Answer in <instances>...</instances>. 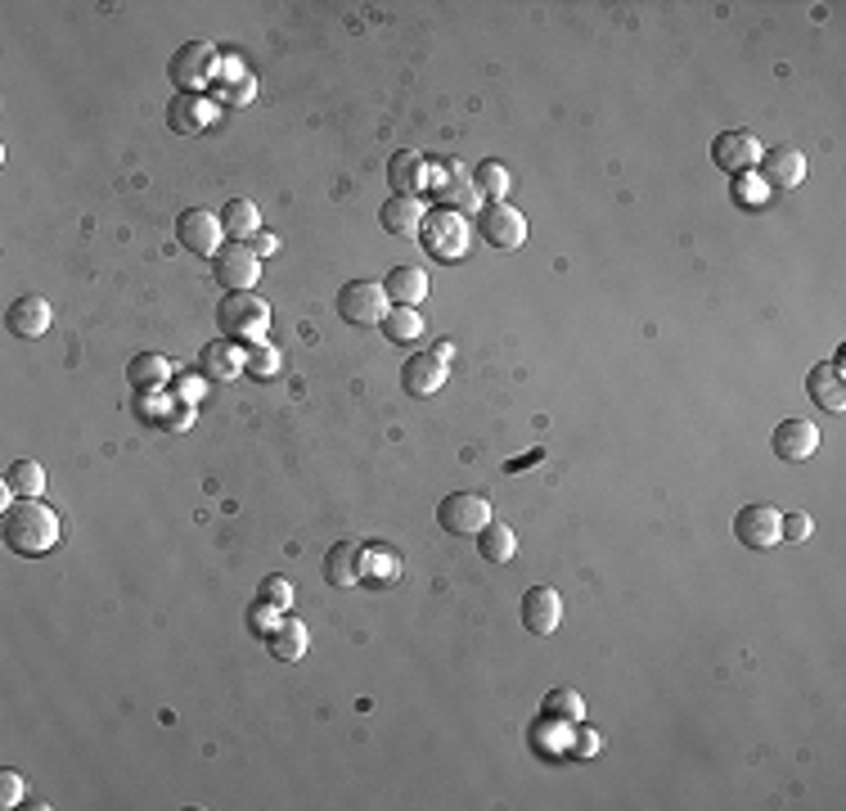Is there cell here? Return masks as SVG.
Segmentation results:
<instances>
[{
	"label": "cell",
	"mask_w": 846,
	"mask_h": 811,
	"mask_svg": "<svg viewBox=\"0 0 846 811\" xmlns=\"http://www.w3.org/2000/svg\"><path fill=\"white\" fill-rule=\"evenodd\" d=\"M266 641H270V654H275L280 663H297V658L307 654V645H311V631H307V622H297V618H280Z\"/></svg>",
	"instance_id": "obj_20"
},
{
	"label": "cell",
	"mask_w": 846,
	"mask_h": 811,
	"mask_svg": "<svg viewBox=\"0 0 846 811\" xmlns=\"http://www.w3.org/2000/svg\"><path fill=\"white\" fill-rule=\"evenodd\" d=\"M581 717H586V708L572 689H554V695L546 699V721H581Z\"/></svg>",
	"instance_id": "obj_31"
},
{
	"label": "cell",
	"mask_w": 846,
	"mask_h": 811,
	"mask_svg": "<svg viewBox=\"0 0 846 811\" xmlns=\"http://www.w3.org/2000/svg\"><path fill=\"white\" fill-rule=\"evenodd\" d=\"M167 123H171V131H180V136H198V131L211 123V104H207L203 96H176L171 109H167Z\"/></svg>",
	"instance_id": "obj_21"
},
{
	"label": "cell",
	"mask_w": 846,
	"mask_h": 811,
	"mask_svg": "<svg viewBox=\"0 0 846 811\" xmlns=\"http://www.w3.org/2000/svg\"><path fill=\"white\" fill-rule=\"evenodd\" d=\"M820 429L810 424V419H783V424L774 429V438H770V446H774V456L779 460H789V465H802V460H810L815 451H820Z\"/></svg>",
	"instance_id": "obj_12"
},
{
	"label": "cell",
	"mask_w": 846,
	"mask_h": 811,
	"mask_svg": "<svg viewBox=\"0 0 846 811\" xmlns=\"http://www.w3.org/2000/svg\"><path fill=\"white\" fill-rule=\"evenodd\" d=\"M221 226H226V235H234V239H253V235L261 230L257 203H253V199H230V203L221 207Z\"/></svg>",
	"instance_id": "obj_27"
},
{
	"label": "cell",
	"mask_w": 846,
	"mask_h": 811,
	"mask_svg": "<svg viewBox=\"0 0 846 811\" xmlns=\"http://www.w3.org/2000/svg\"><path fill=\"white\" fill-rule=\"evenodd\" d=\"M806 393L820 402L824 410H846V393H842V370L833 366H815L806 379Z\"/></svg>",
	"instance_id": "obj_25"
},
{
	"label": "cell",
	"mask_w": 846,
	"mask_h": 811,
	"mask_svg": "<svg viewBox=\"0 0 846 811\" xmlns=\"http://www.w3.org/2000/svg\"><path fill=\"white\" fill-rule=\"evenodd\" d=\"M441 383H446V360H441V356L423 352V356H410V360H406V370H401V388H406V393H410L414 402L433 397Z\"/></svg>",
	"instance_id": "obj_16"
},
{
	"label": "cell",
	"mask_w": 846,
	"mask_h": 811,
	"mask_svg": "<svg viewBox=\"0 0 846 811\" xmlns=\"http://www.w3.org/2000/svg\"><path fill=\"white\" fill-rule=\"evenodd\" d=\"M284 366V356L275 347H266V343H253V356H248V375L253 379H275Z\"/></svg>",
	"instance_id": "obj_32"
},
{
	"label": "cell",
	"mask_w": 846,
	"mask_h": 811,
	"mask_svg": "<svg viewBox=\"0 0 846 811\" xmlns=\"http://www.w3.org/2000/svg\"><path fill=\"white\" fill-rule=\"evenodd\" d=\"M423 249H428L437 262H460L469 249V226L460 213H433L423 217Z\"/></svg>",
	"instance_id": "obj_9"
},
{
	"label": "cell",
	"mask_w": 846,
	"mask_h": 811,
	"mask_svg": "<svg viewBox=\"0 0 846 811\" xmlns=\"http://www.w3.org/2000/svg\"><path fill=\"white\" fill-rule=\"evenodd\" d=\"M761 172H766V186L770 190H797L806 180V154L793 144H779V149H766L761 154Z\"/></svg>",
	"instance_id": "obj_14"
},
{
	"label": "cell",
	"mask_w": 846,
	"mask_h": 811,
	"mask_svg": "<svg viewBox=\"0 0 846 811\" xmlns=\"http://www.w3.org/2000/svg\"><path fill=\"white\" fill-rule=\"evenodd\" d=\"M360 578H366V546H356V541H338V546L324 555V582L347 591Z\"/></svg>",
	"instance_id": "obj_17"
},
{
	"label": "cell",
	"mask_w": 846,
	"mask_h": 811,
	"mask_svg": "<svg viewBox=\"0 0 846 811\" xmlns=\"http://www.w3.org/2000/svg\"><path fill=\"white\" fill-rule=\"evenodd\" d=\"M5 325H10L14 339H41L50 329V303L41 293H23V297H14V303H10Z\"/></svg>",
	"instance_id": "obj_15"
},
{
	"label": "cell",
	"mask_w": 846,
	"mask_h": 811,
	"mask_svg": "<svg viewBox=\"0 0 846 811\" xmlns=\"http://www.w3.org/2000/svg\"><path fill=\"white\" fill-rule=\"evenodd\" d=\"M59 536H64V523H59V515L50 505H41L37 496H23L18 505L5 509V546L14 555H27V559L50 555L59 546Z\"/></svg>",
	"instance_id": "obj_1"
},
{
	"label": "cell",
	"mask_w": 846,
	"mask_h": 811,
	"mask_svg": "<svg viewBox=\"0 0 846 811\" xmlns=\"http://www.w3.org/2000/svg\"><path fill=\"white\" fill-rule=\"evenodd\" d=\"M289 595H293V591H289L284 578H270V582H266V599H270V605H289Z\"/></svg>",
	"instance_id": "obj_35"
},
{
	"label": "cell",
	"mask_w": 846,
	"mask_h": 811,
	"mask_svg": "<svg viewBox=\"0 0 846 811\" xmlns=\"http://www.w3.org/2000/svg\"><path fill=\"white\" fill-rule=\"evenodd\" d=\"M167 77L185 90V96H203V90L217 81V50H211L207 41H185L171 54Z\"/></svg>",
	"instance_id": "obj_3"
},
{
	"label": "cell",
	"mask_w": 846,
	"mask_h": 811,
	"mask_svg": "<svg viewBox=\"0 0 846 811\" xmlns=\"http://www.w3.org/2000/svg\"><path fill=\"white\" fill-rule=\"evenodd\" d=\"M387 186L397 190L401 199H414L423 186H428V163H423V154H414V149L392 154L387 159Z\"/></svg>",
	"instance_id": "obj_18"
},
{
	"label": "cell",
	"mask_w": 846,
	"mask_h": 811,
	"mask_svg": "<svg viewBox=\"0 0 846 811\" xmlns=\"http://www.w3.org/2000/svg\"><path fill=\"white\" fill-rule=\"evenodd\" d=\"M761 154H766V149L757 144V136H752V131H720L712 140V163L720 172H734V176H747L752 167L761 163Z\"/></svg>",
	"instance_id": "obj_10"
},
{
	"label": "cell",
	"mask_w": 846,
	"mask_h": 811,
	"mask_svg": "<svg viewBox=\"0 0 846 811\" xmlns=\"http://www.w3.org/2000/svg\"><path fill=\"white\" fill-rule=\"evenodd\" d=\"M477 550H482V559H487V563H509V559H513V550H518V536H513V528H509V523L491 519L487 528L477 532Z\"/></svg>",
	"instance_id": "obj_24"
},
{
	"label": "cell",
	"mask_w": 846,
	"mask_h": 811,
	"mask_svg": "<svg viewBox=\"0 0 846 811\" xmlns=\"http://www.w3.org/2000/svg\"><path fill=\"white\" fill-rule=\"evenodd\" d=\"M338 316L356 329H374L387 320V289L379 280H351L338 293Z\"/></svg>",
	"instance_id": "obj_4"
},
{
	"label": "cell",
	"mask_w": 846,
	"mask_h": 811,
	"mask_svg": "<svg viewBox=\"0 0 846 811\" xmlns=\"http://www.w3.org/2000/svg\"><path fill=\"white\" fill-rule=\"evenodd\" d=\"M734 536L747 550H774L783 541V509L774 505H743L734 515Z\"/></svg>",
	"instance_id": "obj_8"
},
{
	"label": "cell",
	"mask_w": 846,
	"mask_h": 811,
	"mask_svg": "<svg viewBox=\"0 0 846 811\" xmlns=\"http://www.w3.org/2000/svg\"><path fill=\"white\" fill-rule=\"evenodd\" d=\"M266 325H270V307L261 303L257 293H230V297H221L217 329H221L230 343H261Z\"/></svg>",
	"instance_id": "obj_2"
},
{
	"label": "cell",
	"mask_w": 846,
	"mask_h": 811,
	"mask_svg": "<svg viewBox=\"0 0 846 811\" xmlns=\"http://www.w3.org/2000/svg\"><path fill=\"white\" fill-rule=\"evenodd\" d=\"M221 217L217 213H207V207H185V213L176 217V239H180V249H190L194 257H217L221 253Z\"/></svg>",
	"instance_id": "obj_7"
},
{
	"label": "cell",
	"mask_w": 846,
	"mask_h": 811,
	"mask_svg": "<svg viewBox=\"0 0 846 811\" xmlns=\"http://www.w3.org/2000/svg\"><path fill=\"white\" fill-rule=\"evenodd\" d=\"M211 276H217V284L230 289V293H253V284L261 276V257L244 244V239H230V244H221V253L211 257Z\"/></svg>",
	"instance_id": "obj_5"
},
{
	"label": "cell",
	"mask_w": 846,
	"mask_h": 811,
	"mask_svg": "<svg viewBox=\"0 0 846 811\" xmlns=\"http://www.w3.org/2000/svg\"><path fill=\"white\" fill-rule=\"evenodd\" d=\"M379 221H383V230H392V235H401V239H414L419 235V226H423V203L419 199H387L383 203V213H379Z\"/></svg>",
	"instance_id": "obj_23"
},
{
	"label": "cell",
	"mask_w": 846,
	"mask_h": 811,
	"mask_svg": "<svg viewBox=\"0 0 846 811\" xmlns=\"http://www.w3.org/2000/svg\"><path fill=\"white\" fill-rule=\"evenodd\" d=\"M482 235H487V244L491 249H523L527 244V217L518 213V207H509V203H491L487 213H482Z\"/></svg>",
	"instance_id": "obj_11"
},
{
	"label": "cell",
	"mask_w": 846,
	"mask_h": 811,
	"mask_svg": "<svg viewBox=\"0 0 846 811\" xmlns=\"http://www.w3.org/2000/svg\"><path fill=\"white\" fill-rule=\"evenodd\" d=\"M248 370V360H244V347L230 343V339H217V343H207L203 347V375L207 379H234V375H244Z\"/></svg>",
	"instance_id": "obj_19"
},
{
	"label": "cell",
	"mask_w": 846,
	"mask_h": 811,
	"mask_svg": "<svg viewBox=\"0 0 846 811\" xmlns=\"http://www.w3.org/2000/svg\"><path fill=\"white\" fill-rule=\"evenodd\" d=\"M171 360L167 356H154V352H144V356H136L131 366H127V375H131V383L140 388V393H154V388H163L167 379H171Z\"/></svg>",
	"instance_id": "obj_26"
},
{
	"label": "cell",
	"mask_w": 846,
	"mask_h": 811,
	"mask_svg": "<svg viewBox=\"0 0 846 811\" xmlns=\"http://www.w3.org/2000/svg\"><path fill=\"white\" fill-rule=\"evenodd\" d=\"M473 180H477V194H487L491 203H504V194H509V172L500 163H477Z\"/></svg>",
	"instance_id": "obj_30"
},
{
	"label": "cell",
	"mask_w": 846,
	"mask_h": 811,
	"mask_svg": "<svg viewBox=\"0 0 846 811\" xmlns=\"http://www.w3.org/2000/svg\"><path fill=\"white\" fill-rule=\"evenodd\" d=\"M5 487H10L14 496H41V487H46V469H41L37 460H14V465L5 469Z\"/></svg>",
	"instance_id": "obj_29"
},
{
	"label": "cell",
	"mask_w": 846,
	"mask_h": 811,
	"mask_svg": "<svg viewBox=\"0 0 846 811\" xmlns=\"http://www.w3.org/2000/svg\"><path fill=\"white\" fill-rule=\"evenodd\" d=\"M810 536V515H789L783 519V541H806Z\"/></svg>",
	"instance_id": "obj_34"
},
{
	"label": "cell",
	"mask_w": 846,
	"mask_h": 811,
	"mask_svg": "<svg viewBox=\"0 0 846 811\" xmlns=\"http://www.w3.org/2000/svg\"><path fill=\"white\" fill-rule=\"evenodd\" d=\"M253 253H257V257H266V253H280V239H275V235H261V230H257V235H253Z\"/></svg>",
	"instance_id": "obj_36"
},
{
	"label": "cell",
	"mask_w": 846,
	"mask_h": 811,
	"mask_svg": "<svg viewBox=\"0 0 846 811\" xmlns=\"http://www.w3.org/2000/svg\"><path fill=\"white\" fill-rule=\"evenodd\" d=\"M594 748H599V739H594V731H581V735H577V753L586 758V753H594Z\"/></svg>",
	"instance_id": "obj_37"
},
{
	"label": "cell",
	"mask_w": 846,
	"mask_h": 811,
	"mask_svg": "<svg viewBox=\"0 0 846 811\" xmlns=\"http://www.w3.org/2000/svg\"><path fill=\"white\" fill-rule=\"evenodd\" d=\"M437 523L450 536H477L482 528L491 523V500L482 496V492H450L437 505Z\"/></svg>",
	"instance_id": "obj_6"
},
{
	"label": "cell",
	"mask_w": 846,
	"mask_h": 811,
	"mask_svg": "<svg viewBox=\"0 0 846 811\" xmlns=\"http://www.w3.org/2000/svg\"><path fill=\"white\" fill-rule=\"evenodd\" d=\"M559 622H563V595L554 586H531L523 595V626L531 636H550Z\"/></svg>",
	"instance_id": "obj_13"
},
{
	"label": "cell",
	"mask_w": 846,
	"mask_h": 811,
	"mask_svg": "<svg viewBox=\"0 0 846 811\" xmlns=\"http://www.w3.org/2000/svg\"><path fill=\"white\" fill-rule=\"evenodd\" d=\"M27 798V780L18 775V771H0V807H18Z\"/></svg>",
	"instance_id": "obj_33"
},
{
	"label": "cell",
	"mask_w": 846,
	"mask_h": 811,
	"mask_svg": "<svg viewBox=\"0 0 846 811\" xmlns=\"http://www.w3.org/2000/svg\"><path fill=\"white\" fill-rule=\"evenodd\" d=\"M383 289H387V297H392L397 307H419L423 297H428V276H423L419 266H397V270L387 276Z\"/></svg>",
	"instance_id": "obj_22"
},
{
	"label": "cell",
	"mask_w": 846,
	"mask_h": 811,
	"mask_svg": "<svg viewBox=\"0 0 846 811\" xmlns=\"http://www.w3.org/2000/svg\"><path fill=\"white\" fill-rule=\"evenodd\" d=\"M383 334L392 343H419L423 339V316L414 307H392L387 320H383Z\"/></svg>",
	"instance_id": "obj_28"
}]
</instances>
